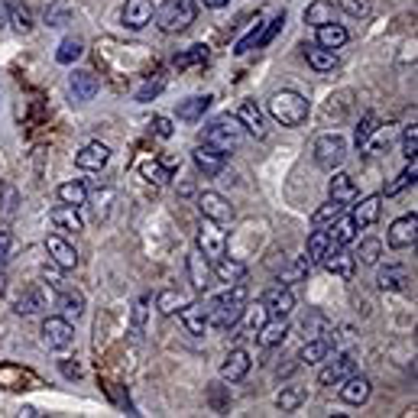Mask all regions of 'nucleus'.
Here are the masks:
<instances>
[{"mask_svg": "<svg viewBox=\"0 0 418 418\" xmlns=\"http://www.w3.org/2000/svg\"><path fill=\"white\" fill-rule=\"evenodd\" d=\"M312 153H315V163H318L321 169L334 172L344 159H347V140L340 133H321L318 140H315Z\"/></svg>", "mask_w": 418, "mask_h": 418, "instance_id": "39448f33", "label": "nucleus"}, {"mask_svg": "<svg viewBox=\"0 0 418 418\" xmlns=\"http://www.w3.org/2000/svg\"><path fill=\"white\" fill-rule=\"evenodd\" d=\"M402 153H405V159H415L418 156V127L412 123V127H405V133H402Z\"/></svg>", "mask_w": 418, "mask_h": 418, "instance_id": "864d4df0", "label": "nucleus"}, {"mask_svg": "<svg viewBox=\"0 0 418 418\" xmlns=\"http://www.w3.org/2000/svg\"><path fill=\"white\" fill-rule=\"evenodd\" d=\"M198 208L208 220H218V224H227V220H234V205L218 192H205L198 198Z\"/></svg>", "mask_w": 418, "mask_h": 418, "instance_id": "1a4fd4ad", "label": "nucleus"}, {"mask_svg": "<svg viewBox=\"0 0 418 418\" xmlns=\"http://www.w3.org/2000/svg\"><path fill=\"white\" fill-rule=\"evenodd\" d=\"M379 208H383V198L379 195H369V198H363L360 205L354 208V224L357 227H369V224H376V218H379Z\"/></svg>", "mask_w": 418, "mask_h": 418, "instance_id": "393cba45", "label": "nucleus"}, {"mask_svg": "<svg viewBox=\"0 0 418 418\" xmlns=\"http://www.w3.org/2000/svg\"><path fill=\"white\" fill-rule=\"evenodd\" d=\"M201 62H208V46H192L188 52L175 56V65H178V68H192V65H201Z\"/></svg>", "mask_w": 418, "mask_h": 418, "instance_id": "8fccbe9b", "label": "nucleus"}, {"mask_svg": "<svg viewBox=\"0 0 418 418\" xmlns=\"http://www.w3.org/2000/svg\"><path fill=\"white\" fill-rule=\"evenodd\" d=\"M68 88H71V98L78 101V104H88V101H94V94H98V75L94 71H75L68 78Z\"/></svg>", "mask_w": 418, "mask_h": 418, "instance_id": "ddd939ff", "label": "nucleus"}, {"mask_svg": "<svg viewBox=\"0 0 418 418\" xmlns=\"http://www.w3.org/2000/svg\"><path fill=\"white\" fill-rule=\"evenodd\" d=\"M340 399H344V402L347 405H363L369 399V379L367 376H354L350 373L347 379H340Z\"/></svg>", "mask_w": 418, "mask_h": 418, "instance_id": "4468645a", "label": "nucleus"}, {"mask_svg": "<svg viewBox=\"0 0 418 418\" xmlns=\"http://www.w3.org/2000/svg\"><path fill=\"white\" fill-rule=\"evenodd\" d=\"M81 52H85V46H81V39H75V36H68V39H62V46H58L56 52V62L62 65H71L75 58H81Z\"/></svg>", "mask_w": 418, "mask_h": 418, "instance_id": "37998d69", "label": "nucleus"}, {"mask_svg": "<svg viewBox=\"0 0 418 418\" xmlns=\"http://www.w3.org/2000/svg\"><path fill=\"white\" fill-rule=\"evenodd\" d=\"M379 289L383 292H399V289H405V282H409V276H405V270L402 266H389V270H383L379 272Z\"/></svg>", "mask_w": 418, "mask_h": 418, "instance_id": "c9c22d12", "label": "nucleus"}, {"mask_svg": "<svg viewBox=\"0 0 418 418\" xmlns=\"http://www.w3.org/2000/svg\"><path fill=\"white\" fill-rule=\"evenodd\" d=\"M58 305H62L65 321H75V318H81V312H85V295H81V292H62Z\"/></svg>", "mask_w": 418, "mask_h": 418, "instance_id": "f704fd0d", "label": "nucleus"}, {"mask_svg": "<svg viewBox=\"0 0 418 418\" xmlns=\"http://www.w3.org/2000/svg\"><path fill=\"white\" fill-rule=\"evenodd\" d=\"M71 340H75V327H71V321H65L62 315H49V318L43 321V344L49 350L71 347Z\"/></svg>", "mask_w": 418, "mask_h": 418, "instance_id": "423d86ee", "label": "nucleus"}, {"mask_svg": "<svg viewBox=\"0 0 418 418\" xmlns=\"http://www.w3.org/2000/svg\"><path fill=\"white\" fill-rule=\"evenodd\" d=\"M379 253H383V243L376 240V237H367V240H360V262H367V266H376L379 262Z\"/></svg>", "mask_w": 418, "mask_h": 418, "instance_id": "de8ad7c7", "label": "nucleus"}, {"mask_svg": "<svg viewBox=\"0 0 418 418\" xmlns=\"http://www.w3.org/2000/svg\"><path fill=\"white\" fill-rule=\"evenodd\" d=\"M178 318H182L185 327H188V334H205L208 331V312H205V305L185 302V305L178 308Z\"/></svg>", "mask_w": 418, "mask_h": 418, "instance_id": "412c9836", "label": "nucleus"}, {"mask_svg": "<svg viewBox=\"0 0 418 418\" xmlns=\"http://www.w3.org/2000/svg\"><path fill=\"white\" fill-rule=\"evenodd\" d=\"M247 285L243 282H234L227 292H220L208 305V325H214L218 331H230L237 321L243 318V305H247Z\"/></svg>", "mask_w": 418, "mask_h": 418, "instance_id": "f257e3e1", "label": "nucleus"}, {"mask_svg": "<svg viewBox=\"0 0 418 418\" xmlns=\"http://www.w3.org/2000/svg\"><path fill=\"white\" fill-rule=\"evenodd\" d=\"M46 250H49V260L56 262L58 270H75L78 266V253H75V247L65 237H58V234L46 237Z\"/></svg>", "mask_w": 418, "mask_h": 418, "instance_id": "9b49d317", "label": "nucleus"}, {"mask_svg": "<svg viewBox=\"0 0 418 418\" xmlns=\"http://www.w3.org/2000/svg\"><path fill=\"white\" fill-rule=\"evenodd\" d=\"M163 88H165V78H163V75H156V78L146 81V85H143L140 91H136V101H153L159 91H163Z\"/></svg>", "mask_w": 418, "mask_h": 418, "instance_id": "5fc2aeb1", "label": "nucleus"}, {"mask_svg": "<svg viewBox=\"0 0 418 418\" xmlns=\"http://www.w3.org/2000/svg\"><path fill=\"white\" fill-rule=\"evenodd\" d=\"M243 123L237 121V117H230V113H224V117H214L211 123L205 127V143L208 146H214L218 153H234V149H240V143H243Z\"/></svg>", "mask_w": 418, "mask_h": 418, "instance_id": "f03ea898", "label": "nucleus"}, {"mask_svg": "<svg viewBox=\"0 0 418 418\" xmlns=\"http://www.w3.org/2000/svg\"><path fill=\"white\" fill-rule=\"evenodd\" d=\"M107 159H111V149L104 146V143H88L85 149H81L78 156H75V165L78 169H104Z\"/></svg>", "mask_w": 418, "mask_h": 418, "instance_id": "a211bd4d", "label": "nucleus"}, {"mask_svg": "<svg viewBox=\"0 0 418 418\" xmlns=\"http://www.w3.org/2000/svg\"><path fill=\"white\" fill-rule=\"evenodd\" d=\"M185 302H188V298H185V295H178V292H159L156 308H159L163 315H175L178 308L185 305Z\"/></svg>", "mask_w": 418, "mask_h": 418, "instance_id": "09e8293b", "label": "nucleus"}, {"mask_svg": "<svg viewBox=\"0 0 418 418\" xmlns=\"http://www.w3.org/2000/svg\"><path fill=\"white\" fill-rule=\"evenodd\" d=\"M46 308V292L43 289H29L26 295H20V302H16V312L20 315H36Z\"/></svg>", "mask_w": 418, "mask_h": 418, "instance_id": "4c0bfd02", "label": "nucleus"}, {"mask_svg": "<svg viewBox=\"0 0 418 418\" xmlns=\"http://www.w3.org/2000/svg\"><path fill=\"white\" fill-rule=\"evenodd\" d=\"M337 224L331 227V243H337V247H347V243H354L357 240V224H354V218H334Z\"/></svg>", "mask_w": 418, "mask_h": 418, "instance_id": "2f4dec72", "label": "nucleus"}, {"mask_svg": "<svg viewBox=\"0 0 418 418\" xmlns=\"http://www.w3.org/2000/svg\"><path fill=\"white\" fill-rule=\"evenodd\" d=\"M205 7H211V10H218V7H224V4H230V0H201Z\"/></svg>", "mask_w": 418, "mask_h": 418, "instance_id": "680f3d73", "label": "nucleus"}, {"mask_svg": "<svg viewBox=\"0 0 418 418\" xmlns=\"http://www.w3.org/2000/svg\"><path fill=\"white\" fill-rule=\"evenodd\" d=\"M71 23V7L68 0H56L46 7V26H68Z\"/></svg>", "mask_w": 418, "mask_h": 418, "instance_id": "ea45409f", "label": "nucleus"}, {"mask_svg": "<svg viewBox=\"0 0 418 418\" xmlns=\"http://www.w3.org/2000/svg\"><path fill=\"white\" fill-rule=\"evenodd\" d=\"M305 399H308V392L302 389V386H289V389H282V392H279L276 405H279V412H295L298 405L305 402Z\"/></svg>", "mask_w": 418, "mask_h": 418, "instance_id": "79ce46f5", "label": "nucleus"}, {"mask_svg": "<svg viewBox=\"0 0 418 418\" xmlns=\"http://www.w3.org/2000/svg\"><path fill=\"white\" fill-rule=\"evenodd\" d=\"M208 107H211V98H208V94H198V98H188L178 104V117H182V121H201Z\"/></svg>", "mask_w": 418, "mask_h": 418, "instance_id": "473e14b6", "label": "nucleus"}, {"mask_svg": "<svg viewBox=\"0 0 418 418\" xmlns=\"http://www.w3.org/2000/svg\"><path fill=\"white\" fill-rule=\"evenodd\" d=\"M305 58H308V65H312L315 71H331L334 65H337V56H334V49H325V46H308L305 49Z\"/></svg>", "mask_w": 418, "mask_h": 418, "instance_id": "c756f323", "label": "nucleus"}, {"mask_svg": "<svg viewBox=\"0 0 418 418\" xmlns=\"http://www.w3.org/2000/svg\"><path fill=\"white\" fill-rule=\"evenodd\" d=\"M153 127H156V136H163V140H169V136H172V121H169V117H156V121H153Z\"/></svg>", "mask_w": 418, "mask_h": 418, "instance_id": "052dcab7", "label": "nucleus"}, {"mask_svg": "<svg viewBox=\"0 0 418 418\" xmlns=\"http://www.w3.org/2000/svg\"><path fill=\"white\" fill-rule=\"evenodd\" d=\"M347 39L350 36L340 23H325V26H318V46H325V49H340Z\"/></svg>", "mask_w": 418, "mask_h": 418, "instance_id": "bb28decb", "label": "nucleus"}, {"mask_svg": "<svg viewBox=\"0 0 418 418\" xmlns=\"http://www.w3.org/2000/svg\"><path fill=\"white\" fill-rule=\"evenodd\" d=\"M305 272H308V260H295V262L289 266V272H282L279 279H282V282H295V279H302Z\"/></svg>", "mask_w": 418, "mask_h": 418, "instance_id": "4d7b16f0", "label": "nucleus"}, {"mask_svg": "<svg viewBox=\"0 0 418 418\" xmlns=\"http://www.w3.org/2000/svg\"><path fill=\"white\" fill-rule=\"evenodd\" d=\"M146 305H149L146 298H140V302L133 305V331H136V334L143 331V321H146Z\"/></svg>", "mask_w": 418, "mask_h": 418, "instance_id": "bf43d9fd", "label": "nucleus"}, {"mask_svg": "<svg viewBox=\"0 0 418 418\" xmlns=\"http://www.w3.org/2000/svg\"><path fill=\"white\" fill-rule=\"evenodd\" d=\"M256 334H260V344H262V347H279V344L289 337V321H285V318L266 321V325H262Z\"/></svg>", "mask_w": 418, "mask_h": 418, "instance_id": "b1692460", "label": "nucleus"}, {"mask_svg": "<svg viewBox=\"0 0 418 418\" xmlns=\"http://www.w3.org/2000/svg\"><path fill=\"white\" fill-rule=\"evenodd\" d=\"M188 279H192V289L195 292H205L211 285V270H208V256L201 250L188 253Z\"/></svg>", "mask_w": 418, "mask_h": 418, "instance_id": "f3484780", "label": "nucleus"}, {"mask_svg": "<svg viewBox=\"0 0 418 418\" xmlns=\"http://www.w3.org/2000/svg\"><path fill=\"white\" fill-rule=\"evenodd\" d=\"M192 159H195V165H198V172H205V175H220L224 172V153H218L214 146H198L192 153Z\"/></svg>", "mask_w": 418, "mask_h": 418, "instance_id": "dca6fc26", "label": "nucleus"}, {"mask_svg": "<svg viewBox=\"0 0 418 418\" xmlns=\"http://www.w3.org/2000/svg\"><path fill=\"white\" fill-rule=\"evenodd\" d=\"M149 20H153V4H149V0H127L123 23H127L130 29H143Z\"/></svg>", "mask_w": 418, "mask_h": 418, "instance_id": "4be33fe9", "label": "nucleus"}, {"mask_svg": "<svg viewBox=\"0 0 418 418\" xmlns=\"http://www.w3.org/2000/svg\"><path fill=\"white\" fill-rule=\"evenodd\" d=\"M340 10L350 16H367L369 14V4L367 0H340Z\"/></svg>", "mask_w": 418, "mask_h": 418, "instance_id": "6e6d98bb", "label": "nucleus"}, {"mask_svg": "<svg viewBox=\"0 0 418 418\" xmlns=\"http://www.w3.org/2000/svg\"><path fill=\"white\" fill-rule=\"evenodd\" d=\"M7 20L14 23L16 33H29V29H33V14H29V7L23 4V0L7 4Z\"/></svg>", "mask_w": 418, "mask_h": 418, "instance_id": "7c9ffc66", "label": "nucleus"}, {"mask_svg": "<svg viewBox=\"0 0 418 418\" xmlns=\"http://www.w3.org/2000/svg\"><path fill=\"white\" fill-rule=\"evenodd\" d=\"M270 113L272 121H279L282 127H298L308 117V101L298 91H276L270 98Z\"/></svg>", "mask_w": 418, "mask_h": 418, "instance_id": "20e7f679", "label": "nucleus"}, {"mask_svg": "<svg viewBox=\"0 0 418 418\" xmlns=\"http://www.w3.org/2000/svg\"><path fill=\"white\" fill-rule=\"evenodd\" d=\"M58 201L71 205V208H81V205H88V188L81 182H65V185H58Z\"/></svg>", "mask_w": 418, "mask_h": 418, "instance_id": "72a5a7b5", "label": "nucleus"}, {"mask_svg": "<svg viewBox=\"0 0 418 418\" xmlns=\"http://www.w3.org/2000/svg\"><path fill=\"white\" fill-rule=\"evenodd\" d=\"M10 253H14V237L7 230H0V266L10 260Z\"/></svg>", "mask_w": 418, "mask_h": 418, "instance_id": "13d9d810", "label": "nucleus"}, {"mask_svg": "<svg viewBox=\"0 0 418 418\" xmlns=\"http://www.w3.org/2000/svg\"><path fill=\"white\" fill-rule=\"evenodd\" d=\"M262 302H266L270 315H276V318H285V315L295 308V295H292L285 285H276V289H270L266 295H262Z\"/></svg>", "mask_w": 418, "mask_h": 418, "instance_id": "6ab92c4d", "label": "nucleus"}, {"mask_svg": "<svg viewBox=\"0 0 418 418\" xmlns=\"http://www.w3.org/2000/svg\"><path fill=\"white\" fill-rule=\"evenodd\" d=\"M327 188H331V201H337V205H350V201L357 198V185L347 172H337Z\"/></svg>", "mask_w": 418, "mask_h": 418, "instance_id": "5701e85b", "label": "nucleus"}, {"mask_svg": "<svg viewBox=\"0 0 418 418\" xmlns=\"http://www.w3.org/2000/svg\"><path fill=\"white\" fill-rule=\"evenodd\" d=\"M195 14H198L195 0H163L156 10V26L163 33H182L195 23Z\"/></svg>", "mask_w": 418, "mask_h": 418, "instance_id": "7ed1b4c3", "label": "nucleus"}, {"mask_svg": "<svg viewBox=\"0 0 418 418\" xmlns=\"http://www.w3.org/2000/svg\"><path fill=\"white\" fill-rule=\"evenodd\" d=\"M237 121H240L243 130H247V133H253L256 140H262V136H266V121H262V111L253 104V101H243L240 113H237Z\"/></svg>", "mask_w": 418, "mask_h": 418, "instance_id": "aec40b11", "label": "nucleus"}, {"mask_svg": "<svg viewBox=\"0 0 418 418\" xmlns=\"http://www.w3.org/2000/svg\"><path fill=\"white\" fill-rule=\"evenodd\" d=\"M415 175H418V165H415V159H409V165H405V172H402V175H399L392 185H386V195H389V198H392V195H399V192H402V188H409V185H415Z\"/></svg>", "mask_w": 418, "mask_h": 418, "instance_id": "49530a36", "label": "nucleus"}, {"mask_svg": "<svg viewBox=\"0 0 418 418\" xmlns=\"http://www.w3.org/2000/svg\"><path fill=\"white\" fill-rule=\"evenodd\" d=\"M52 224L58 227V230H81V214L78 208H71V205H58L52 208Z\"/></svg>", "mask_w": 418, "mask_h": 418, "instance_id": "cd10ccee", "label": "nucleus"}, {"mask_svg": "<svg viewBox=\"0 0 418 418\" xmlns=\"http://www.w3.org/2000/svg\"><path fill=\"white\" fill-rule=\"evenodd\" d=\"M415 240H418V218L415 214H405V218L392 220V227H389V247L392 250L415 247Z\"/></svg>", "mask_w": 418, "mask_h": 418, "instance_id": "6e6552de", "label": "nucleus"}, {"mask_svg": "<svg viewBox=\"0 0 418 418\" xmlns=\"http://www.w3.org/2000/svg\"><path fill=\"white\" fill-rule=\"evenodd\" d=\"M305 23L308 26H325V23H334V4L331 0H315L305 7Z\"/></svg>", "mask_w": 418, "mask_h": 418, "instance_id": "a878e982", "label": "nucleus"}, {"mask_svg": "<svg viewBox=\"0 0 418 418\" xmlns=\"http://www.w3.org/2000/svg\"><path fill=\"white\" fill-rule=\"evenodd\" d=\"M321 262H325V270L331 272V276H337V279H344V282H350L354 279V256H347L344 250H327L325 256H321Z\"/></svg>", "mask_w": 418, "mask_h": 418, "instance_id": "2eb2a0df", "label": "nucleus"}, {"mask_svg": "<svg viewBox=\"0 0 418 418\" xmlns=\"http://www.w3.org/2000/svg\"><path fill=\"white\" fill-rule=\"evenodd\" d=\"M140 175L146 178L149 185H165V182H169V178H172V172L165 169L163 163H156V159H146V163L140 165Z\"/></svg>", "mask_w": 418, "mask_h": 418, "instance_id": "a19ab883", "label": "nucleus"}, {"mask_svg": "<svg viewBox=\"0 0 418 418\" xmlns=\"http://www.w3.org/2000/svg\"><path fill=\"white\" fill-rule=\"evenodd\" d=\"M325 360H327V357H325ZM350 373H354V357H350V354H337L334 360H327L325 367H321L318 383L321 386H337L340 379H347Z\"/></svg>", "mask_w": 418, "mask_h": 418, "instance_id": "9d476101", "label": "nucleus"}, {"mask_svg": "<svg viewBox=\"0 0 418 418\" xmlns=\"http://www.w3.org/2000/svg\"><path fill=\"white\" fill-rule=\"evenodd\" d=\"M376 130H379V121H376V113H367V117H363L360 123H357V133H354V143L357 146H367L369 140H373V133Z\"/></svg>", "mask_w": 418, "mask_h": 418, "instance_id": "a18cd8bd", "label": "nucleus"}, {"mask_svg": "<svg viewBox=\"0 0 418 418\" xmlns=\"http://www.w3.org/2000/svg\"><path fill=\"white\" fill-rule=\"evenodd\" d=\"M247 373H250V354L240 347L230 350L224 357V363H220V379H227V383H240Z\"/></svg>", "mask_w": 418, "mask_h": 418, "instance_id": "f8f14e48", "label": "nucleus"}, {"mask_svg": "<svg viewBox=\"0 0 418 418\" xmlns=\"http://www.w3.org/2000/svg\"><path fill=\"white\" fill-rule=\"evenodd\" d=\"M218 279L227 285L243 282V279H247V266H243L240 260H227V256H220L218 260Z\"/></svg>", "mask_w": 418, "mask_h": 418, "instance_id": "c85d7f7f", "label": "nucleus"}, {"mask_svg": "<svg viewBox=\"0 0 418 418\" xmlns=\"http://www.w3.org/2000/svg\"><path fill=\"white\" fill-rule=\"evenodd\" d=\"M243 315H247V331H260V327L270 321V308H266V302L243 305Z\"/></svg>", "mask_w": 418, "mask_h": 418, "instance_id": "c03bdc74", "label": "nucleus"}, {"mask_svg": "<svg viewBox=\"0 0 418 418\" xmlns=\"http://www.w3.org/2000/svg\"><path fill=\"white\" fill-rule=\"evenodd\" d=\"M327 250H331V234L321 230V227H315V234L308 237V262H318Z\"/></svg>", "mask_w": 418, "mask_h": 418, "instance_id": "e433bc0d", "label": "nucleus"}, {"mask_svg": "<svg viewBox=\"0 0 418 418\" xmlns=\"http://www.w3.org/2000/svg\"><path fill=\"white\" fill-rule=\"evenodd\" d=\"M327 350H331V344H327V340H321V337H315V340H308L305 347H302L298 360L312 367V363H321V360H325V357H327Z\"/></svg>", "mask_w": 418, "mask_h": 418, "instance_id": "58836bf2", "label": "nucleus"}, {"mask_svg": "<svg viewBox=\"0 0 418 418\" xmlns=\"http://www.w3.org/2000/svg\"><path fill=\"white\" fill-rule=\"evenodd\" d=\"M7 4H0V29H4V26H7Z\"/></svg>", "mask_w": 418, "mask_h": 418, "instance_id": "e2e57ef3", "label": "nucleus"}, {"mask_svg": "<svg viewBox=\"0 0 418 418\" xmlns=\"http://www.w3.org/2000/svg\"><path fill=\"white\" fill-rule=\"evenodd\" d=\"M340 211H344V205H337V201H327V205H321L318 211L312 214V224H315V227H325L327 220H334Z\"/></svg>", "mask_w": 418, "mask_h": 418, "instance_id": "3c124183", "label": "nucleus"}, {"mask_svg": "<svg viewBox=\"0 0 418 418\" xmlns=\"http://www.w3.org/2000/svg\"><path fill=\"white\" fill-rule=\"evenodd\" d=\"M282 26H285V14H279L276 20L270 23V26H266V29H260V39H256V49H262V46H270L272 39L279 36V29H282Z\"/></svg>", "mask_w": 418, "mask_h": 418, "instance_id": "603ef678", "label": "nucleus"}, {"mask_svg": "<svg viewBox=\"0 0 418 418\" xmlns=\"http://www.w3.org/2000/svg\"><path fill=\"white\" fill-rule=\"evenodd\" d=\"M198 250L208 256V260H220L227 253V234L220 230L218 220H201L198 227Z\"/></svg>", "mask_w": 418, "mask_h": 418, "instance_id": "0eeeda50", "label": "nucleus"}]
</instances>
